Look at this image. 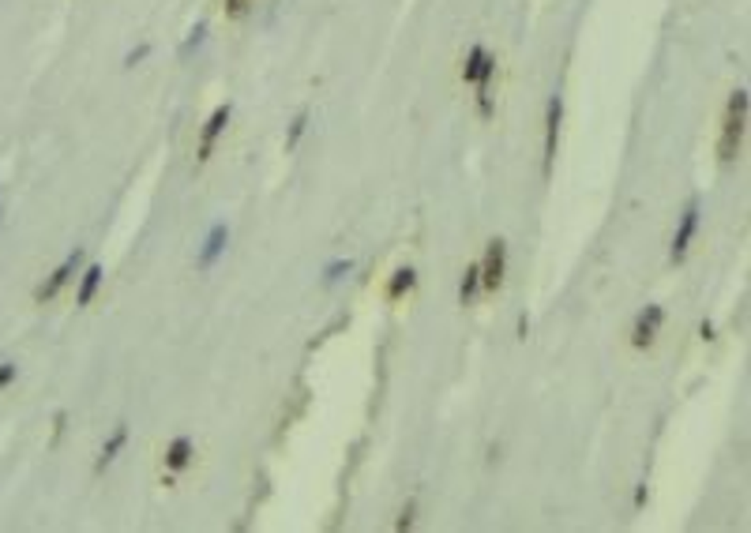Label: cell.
<instances>
[{
	"label": "cell",
	"instance_id": "7",
	"mask_svg": "<svg viewBox=\"0 0 751 533\" xmlns=\"http://www.w3.org/2000/svg\"><path fill=\"white\" fill-rule=\"evenodd\" d=\"M226 124H229V105H218V109L207 117V124H203V136H200V162H207V158L215 154V143H218L222 131H226Z\"/></svg>",
	"mask_w": 751,
	"mask_h": 533
},
{
	"label": "cell",
	"instance_id": "11",
	"mask_svg": "<svg viewBox=\"0 0 751 533\" xmlns=\"http://www.w3.org/2000/svg\"><path fill=\"white\" fill-rule=\"evenodd\" d=\"M124 443H128V429H124V424H117V432H113L109 439H105V447H102V455H98V465H94V470L102 473L105 465H109L117 455H121V447H124Z\"/></svg>",
	"mask_w": 751,
	"mask_h": 533
},
{
	"label": "cell",
	"instance_id": "4",
	"mask_svg": "<svg viewBox=\"0 0 751 533\" xmlns=\"http://www.w3.org/2000/svg\"><path fill=\"white\" fill-rule=\"evenodd\" d=\"M661 319H665L661 304H647V308L635 316V327H631V345H635V350H650L654 338H657V327H661Z\"/></svg>",
	"mask_w": 751,
	"mask_h": 533
},
{
	"label": "cell",
	"instance_id": "16",
	"mask_svg": "<svg viewBox=\"0 0 751 533\" xmlns=\"http://www.w3.org/2000/svg\"><path fill=\"white\" fill-rule=\"evenodd\" d=\"M305 124H308V113H297V121H293V128H289V136H286V146L293 151V146L301 143V136H305Z\"/></svg>",
	"mask_w": 751,
	"mask_h": 533
},
{
	"label": "cell",
	"instance_id": "21",
	"mask_svg": "<svg viewBox=\"0 0 751 533\" xmlns=\"http://www.w3.org/2000/svg\"><path fill=\"white\" fill-rule=\"evenodd\" d=\"M699 335L706 338V342H714L718 335H714V323H710V319H703V327H699Z\"/></svg>",
	"mask_w": 751,
	"mask_h": 533
},
{
	"label": "cell",
	"instance_id": "19",
	"mask_svg": "<svg viewBox=\"0 0 751 533\" xmlns=\"http://www.w3.org/2000/svg\"><path fill=\"white\" fill-rule=\"evenodd\" d=\"M147 53H151V45H139V49H131V53H128V68H136V60H143V57H147Z\"/></svg>",
	"mask_w": 751,
	"mask_h": 533
},
{
	"label": "cell",
	"instance_id": "22",
	"mask_svg": "<svg viewBox=\"0 0 751 533\" xmlns=\"http://www.w3.org/2000/svg\"><path fill=\"white\" fill-rule=\"evenodd\" d=\"M526 335H530V319L519 316V338H526Z\"/></svg>",
	"mask_w": 751,
	"mask_h": 533
},
{
	"label": "cell",
	"instance_id": "18",
	"mask_svg": "<svg viewBox=\"0 0 751 533\" xmlns=\"http://www.w3.org/2000/svg\"><path fill=\"white\" fill-rule=\"evenodd\" d=\"M252 4H256V0H226V16H229V19H241Z\"/></svg>",
	"mask_w": 751,
	"mask_h": 533
},
{
	"label": "cell",
	"instance_id": "9",
	"mask_svg": "<svg viewBox=\"0 0 751 533\" xmlns=\"http://www.w3.org/2000/svg\"><path fill=\"white\" fill-rule=\"evenodd\" d=\"M192 455H195V443H192L188 436H177L173 443L166 447V470H169V473H180L184 465L192 462Z\"/></svg>",
	"mask_w": 751,
	"mask_h": 533
},
{
	"label": "cell",
	"instance_id": "14",
	"mask_svg": "<svg viewBox=\"0 0 751 533\" xmlns=\"http://www.w3.org/2000/svg\"><path fill=\"white\" fill-rule=\"evenodd\" d=\"M477 286H481V266L470 263L466 274H463V286H458V301H463V304H473V297H477Z\"/></svg>",
	"mask_w": 751,
	"mask_h": 533
},
{
	"label": "cell",
	"instance_id": "17",
	"mask_svg": "<svg viewBox=\"0 0 751 533\" xmlns=\"http://www.w3.org/2000/svg\"><path fill=\"white\" fill-rule=\"evenodd\" d=\"M16 376H19L16 365H11V361H0V391L11 387V383H16Z\"/></svg>",
	"mask_w": 751,
	"mask_h": 533
},
{
	"label": "cell",
	"instance_id": "6",
	"mask_svg": "<svg viewBox=\"0 0 751 533\" xmlns=\"http://www.w3.org/2000/svg\"><path fill=\"white\" fill-rule=\"evenodd\" d=\"M560 121H563V102H560V95H552V98H549V113H545V177L552 173V162H556Z\"/></svg>",
	"mask_w": 751,
	"mask_h": 533
},
{
	"label": "cell",
	"instance_id": "3",
	"mask_svg": "<svg viewBox=\"0 0 751 533\" xmlns=\"http://www.w3.org/2000/svg\"><path fill=\"white\" fill-rule=\"evenodd\" d=\"M695 230H699V195H691L688 199V207H684V215H680V225H676V237H673V263H680L684 256H688V248L695 241Z\"/></svg>",
	"mask_w": 751,
	"mask_h": 533
},
{
	"label": "cell",
	"instance_id": "10",
	"mask_svg": "<svg viewBox=\"0 0 751 533\" xmlns=\"http://www.w3.org/2000/svg\"><path fill=\"white\" fill-rule=\"evenodd\" d=\"M98 286H102V263H90L87 271H83V282H79V293H75V304H79V308H87V304L94 301Z\"/></svg>",
	"mask_w": 751,
	"mask_h": 533
},
{
	"label": "cell",
	"instance_id": "20",
	"mask_svg": "<svg viewBox=\"0 0 751 533\" xmlns=\"http://www.w3.org/2000/svg\"><path fill=\"white\" fill-rule=\"evenodd\" d=\"M410 526H414V503H406V511L399 518V529H410Z\"/></svg>",
	"mask_w": 751,
	"mask_h": 533
},
{
	"label": "cell",
	"instance_id": "1",
	"mask_svg": "<svg viewBox=\"0 0 751 533\" xmlns=\"http://www.w3.org/2000/svg\"><path fill=\"white\" fill-rule=\"evenodd\" d=\"M744 131H747V90H733V98L725 105V121H721V139H718V158L733 162L744 146Z\"/></svg>",
	"mask_w": 751,
	"mask_h": 533
},
{
	"label": "cell",
	"instance_id": "12",
	"mask_svg": "<svg viewBox=\"0 0 751 533\" xmlns=\"http://www.w3.org/2000/svg\"><path fill=\"white\" fill-rule=\"evenodd\" d=\"M489 60H492V57H489V49H485V45H470L466 64H463V79H466V83H473V79L481 75V68H485Z\"/></svg>",
	"mask_w": 751,
	"mask_h": 533
},
{
	"label": "cell",
	"instance_id": "8",
	"mask_svg": "<svg viewBox=\"0 0 751 533\" xmlns=\"http://www.w3.org/2000/svg\"><path fill=\"white\" fill-rule=\"evenodd\" d=\"M226 241H229V230L226 225H210V233H207V241H203V248H200V271H210V266L218 263V256L226 252Z\"/></svg>",
	"mask_w": 751,
	"mask_h": 533
},
{
	"label": "cell",
	"instance_id": "23",
	"mask_svg": "<svg viewBox=\"0 0 751 533\" xmlns=\"http://www.w3.org/2000/svg\"><path fill=\"white\" fill-rule=\"evenodd\" d=\"M642 503H647V485L635 488V507H642Z\"/></svg>",
	"mask_w": 751,
	"mask_h": 533
},
{
	"label": "cell",
	"instance_id": "5",
	"mask_svg": "<svg viewBox=\"0 0 751 533\" xmlns=\"http://www.w3.org/2000/svg\"><path fill=\"white\" fill-rule=\"evenodd\" d=\"M79 263H83V248H75L72 256L64 259V263L57 266V271H53V274L45 278L42 286L34 289V301H38V304H45V301H53V297H57V293L64 289V282H68V278H72V274L79 271Z\"/></svg>",
	"mask_w": 751,
	"mask_h": 533
},
{
	"label": "cell",
	"instance_id": "13",
	"mask_svg": "<svg viewBox=\"0 0 751 533\" xmlns=\"http://www.w3.org/2000/svg\"><path fill=\"white\" fill-rule=\"evenodd\" d=\"M414 282H417V274L410 271V266L394 271V274H391V282H387V301H399L402 293H410V289H414Z\"/></svg>",
	"mask_w": 751,
	"mask_h": 533
},
{
	"label": "cell",
	"instance_id": "15",
	"mask_svg": "<svg viewBox=\"0 0 751 533\" xmlns=\"http://www.w3.org/2000/svg\"><path fill=\"white\" fill-rule=\"evenodd\" d=\"M350 271H353V263H350V259H335V263L323 271V282H327V286H335L338 278H342V274H350Z\"/></svg>",
	"mask_w": 751,
	"mask_h": 533
},
{
	"label": "cell",
	"instance_id": "2",
	"mask_svg": "<svg viewBox=\"0 0 751 533\" xmlns=\"http://www.w3.org/2000/svg\"><path fill=\"white\" fill-rule=\"evenodd\" d=\"M481 266V286L485 289H499L504 286V271H507V244L499 241H489V248H485V259L477 263Z\"/></svg>",
	"mask_w": 751,
	"mask_h": 533
}]
</instances>
